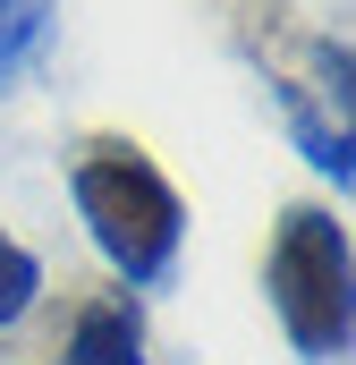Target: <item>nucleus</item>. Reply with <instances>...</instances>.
<instances>
[{
  "instance_id": "nucleus-3",
  "label": "nucleus",
  "mask_w": 356,
  "mask_h": 365,
  "mask_svg": "<svg viewBox=\"0 0 356 365\" xmlns=\"http://www.w3.org/2000/svg\"><path fill=\"white\" fill-rule=\"evenodd\" d=\"M60 365H145V314H136V297H127V289L85 297L77 323H68Z\"/></svg>"
},
{
  "instance_id": "nucleus-4",
  "label": "nucleus",
  "mask_w": 356,
  "mask_h": 365,
  "mask_svg": "<svg viewBox=\"0 0 356 365\" xmlns=\"http://www.w3.org/2000/svg\"><path fill=\"white\" fill-rule=\"evenodd\" d=\"M280 93H288V128H297V153H305V162H314V170H323L331 187H348V179H356L348 119H331V110H323V102H314L305 86H280Z\"/></svg>"
},
{
  "instance_id": "nucleus-2",
  "label": "nucleus",
  "mask_w": 356,
  "mask_h": 365,
  "mask_svg": "<svg viewBox=\"0 0 356 365\" xmlns=\"http://www.w3.org/2000/svg\"><path fill=\"white\" fill-rule=\"evenodd\" d=\"M271 314L288 331V349L305 365H340L356 340V255H348V221H331L323 204H288L263 255Z\"/></svg>"
},
{
  "instance_id": "nucleus-5",
  "label": "nucleus",
  "mask_w": 356,
  "mask_h": 365,
  "mask_svg": "<svg viewBox=\"0 0 356 365\" xmlns=\"http://www.w3.org/2000/svg\"><path fill=\"white\" fill-rule=\"evenodd\" d=\"M51 9H60V0H0V86H17V77H26V60L43 51Z\"/></svg>"
},
{
  "instance_id": "nucleus-1",
  "label": "nucleus",
  "mask_w": 356,
  "mask_h": 365,
  "mask_svg": "<svg viewBox=\"0 0 356 365\" xmlns=\"http://www.w3.org/2000/svg\"><path fill=\"white\" fill-rule=\"evenodd\" d=\"M68 195H77L85 238L102 247V264L127 289L170 280L178 247H187V204L136 136H85L77 162H68Z\"/></svg>"
},
{
  "instance_id": "nucleus-6",
  "label": "nucleus",
  "mask_w": 356,
  "mask_h": 365,
  "mask_svg": "<svg viewBox=\"0 0 356 365\" xmlns=\"http://www.w3.org/2000/svg\"><path fill=\"white\" fill-rule=\"evenodd\" d=\"M34 297H43V264H34V247H17V238L0 230V331H17Z\"/></svg>"
}]
</instances>
